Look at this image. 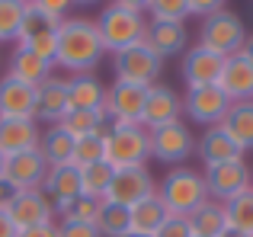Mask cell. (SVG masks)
<instances>
[{
    "label": "cell",
    "mask_w": 253,
    "mask_h": 237,
    "mask_svg": "<svg viewBox=\"0 0 253 237\" xmlns=\"http://www.w3.org/2000/svg\"><path fill=\"white\" fill-rule=\"evenodd\" d=\"M106 48L99 39L96 19L90 16H64L58 23V51L55 64H61L64 71L74 74H93L96 64L103 61Z\"/></svg>",
    "instance_id": "cell-1"
},
{
    "label": "cell",
    "mask_w": 253,
    "mask_h": 237,
    "mask_svg": "<svg viewBox=\"0 0 253 237\" xmlns=\"http://www.w3.org/2000/svg\"><path fill=\"white\" fill-rule=\"evenodd\" d=\"M96 29L103 39V48L119 55L125 48L141 45L144 29H148V16H144V3H131V0H119V3L103 6L96 16Z\"/></svg>",
    "instance_id": "cell-2"
},
{
    "label": "cell",
    "mask_w": 253,
    "mask_h": 237,
    "mask_svg": "<svg viewBox=\"0 0 253 237\" xmlns=\"http://www.w3.org/2000/svg\"><path fill=\"white\" fill-rule=\"evenodd\" d=\"M157 199L164 202L170 215L189 218L202 202H209V186L205 176L192 167H173L161 183H157Z\"/></svg>",
    "instance_id": "cell-3"
},
{
    "label": "cell",
    "mask_w": 253,
    "mask_h": 237,
    "mask_svg": "<svg viewBox=\"0 0 253 237\" xmlns=\"http://www.w3.org/2000/svg\"><path fill=\"white\" fill-rule=\"evenodd\" d=\"M106 154L103 160L112 170H128V167H144L151 157L148 131L141 125H122L109 118V135H106Z\"/></svg>",
    "instance_id": "cell-4"
},
{
    "label": "cell",
    "mask_w": 253,
    "mask_h": 237,
    "mask_svg": "<svg viewBox=\"0 0 253 237\" xmlns=\"http://www.w3.org/2000/svg\"><path fill=\"white\" fill-rule=\"evenodd\" d=\"M244 42H247V26H244V19L237 16V13H231V10L211 13V16H205L202 26H199V45L209 48V51H215V55H221V58L241 55Z\"/></svg>",
    "instance_id": "cell-5"
},
{
    "label": "cell",
    "mask_w": 253,
    "mask_h": 237,
    "mask_svg": "<svg viewBox=\"0 0 253 237\" xmlns=\"http://www.w3.org/2000/svg\"><path fill=\"white\" fill-rule=\"evenodd\" d=\"M148 144H151V157L161 163H183L186 157L196 154V135L192 128L179 118V122L161 125V128L148 131Z\"/></svg>",
    "instance_id": "cell-6"
},
{
    "label": "cell",
    "mask_w": 253,
    "mask_h": 237,
    "mask_svg": "<svg viewBox=\"0 0 253 237\" xmlns=\"http://www.w3.org/2000/svg\"><path fill=\"white\" fill-rule=\"evenodd\" d=\"M112 68H116V80H122V83L154 87L161 71H164V61L141 42V45H135V48H125V51H119V55H112Z\"/></svg>",
    "instance_id": "cell-7"
},
{
    "label": "cell",
    "mask_w": 253,
    "mask_h": 237,
    "mask_svg": "<svg viewBox=\"0 0 253 237\" xmlns=\"http://www.w3.org/2000/svg\"><path fill=\"white\" fill-rule=\"evenodd\" d=\"M205 186H209V199L215 202H231L234 196L253 189V173L247 167V160H228L218 167H205Z\"/></svg>",
    "instance_id": "cell-8"
},
{
    "label": "cell",
    "mask_w": 253,
    "mask_h": 237,
    "mask_svg": "<svg viewBox=\"0 0 253 237\" xmlns=\"http://www.w3.org/2000/svg\"><path fill=\"white\" fill-rule=\"evenodd\" d=\"M157 196V183L151 176L148 167H128V170H116L109 183V193H106L103 202H112V205H122V208H131L138 202Z\"/></svg>",
    "instance_id": "cell-9"
},
{
    "label": "cell",
    "mask_w": 253,
    "mask_h": 237,
    "mask_svg": "<svg viewBox=\"0 0 253 237\" xmlns=\"http://www.w3.org/2000/svg\"><path fill=\"white\" fill-rule=\"evenodd\" d=\"M228 109H231V100L224 96V90L218 83L215 87H189L183 96V116H189L196 125H205V128L221 125Z\"/></svg>",
    "instance_id": "cell-10"
},
{
    "label": "cell",
    "mask_w": 253,
    "mask_h": 237,
    "mask_svg": "<svg viewBox=\"0 0 253 237\" xmlns=\"http://www.w3.org/2000/svg\"><path fill=\"white\" fill-rule=\"evenodd\" d=\"M148 90L151 87H135V83L116 80L112 87H106V106H103L106 116L112 122H122V125H141Z\"/></svg>",
    "instance_id": "cell-11"
},
{
    "label": "cell",
    "mask_w": 253,
    "mask_h": 237,
    "mask_svg": "<svg viewBox=\"0 0 253 237\" xmlns=\"http://www.w3.org/2000/svg\"><path fill=\"white\" fill-rule=\"evenodd\" d=\"M45 173H48V163L39 154V148L23 151V154H13L3 160V180L10 183L16 193H29V189H42Z\"/></svg>",
    "instance_id": "cell-12"
},
{
    "label": "cell",
    "mask_w": 253,
    "mask_h": 237,
    "mask_svg": "<svg viewBox=\"0 0 253 237\" xmlns=\"http://www.w3.org/2000/svg\"><path fill=\"white\" fill-rule=\"evenodd\" d=\"M228 58L215 55V51L202 48V45H192L183 55V80L186 87H215L221 80V71Z\"/></svg>",
    "instance_id": "cell-13"
},
{
    "label": "cell",
    "mask_w": 253,
    "mask_h": 237,
    "mask_svg": "<svg viewBox=\"0 0 253 237\" xmlns=\"http://www.w3.org/2000/svg\"><path fill=\"white\" fill-rule=\"evenodd\" d=\"M179 116H183V100L173 93V87H167V83H154V87L148 90V100H144L141 128L144 131L161 128V125L179 122Z\"/></svg>",
    "instance_id": "cell-14"
},
{
    "label": "cell",
    "mask_w": 253,
    "mask_h": 237,
    "mask_svg": "<svg viewBox=\"0 0 253 237\" xmlns=\"http://www.w3.org/2000/svg\"><path fill=\"white\" fill-rule=\"evenodd\" d=\"M6 215H10V221L16 225V231H26V228L48 225V221L55 218V208L45 199L42 189H29V193H16V199L10 202Z\"/></svg>",
    "instance_id": "cell-15"
},
{
    "label": "cell",
    "mask_w": 253,
    "mask_h": 237,
    "mask_svg": "<svg viewBox=\"0 0 253 237\" xmlns=\"http://www.w3.org/2000/svg\"><path fill=\"white\" fill-rule=\"evenodd\" d=\"M196 154L205 167H218V163H228V160H244L241 144L228 135L224 125H211V128L202 131V138L196 141Z\"/></svg>",
    "instance_id": "cell-16"
},
{
    "label": "cell",
    "mask_w": 253,
    "mask_h": 237,
    "mask_svg": "<svg viewBox=\"0 0 253 237\" xmlns=\"http://www.w3.org/2000/svg\"><path fill=\"white\" fill-rule=\"evenodd\" d=\"M42 193H45V199L51 202V208H55V215H58L68 202H74L77 196H81V170H77L74 163L48 167L45 183H42Z\"/></svg>",
    "instance_id": "cell-17"
},
{
    "label": "cell",
    "mask_w": 253,
    "mask_h": 237,
    "mask_svg": "<svg viewBox=\"0 0 253 237\" xmlns=\"http://www.w3.org/2000/svg\"><path fill=\"white\" fill-rule=\"evenodd\" d=\"M0 118H36V87L10 74L0 77Z\"/></svg>",
    "instance_id": "cell-18"
},
{
    "label": "cell",
    "mask_w": 253,
    "mask_h": 237,
    "mask_svg": "<svg viewBox=\"0 0 253 237\" xmlns=\"http://www.w3.org/2000/svg\"><path fill=\"white\" fill-rule=\"evenodd\" d=\"M42 141V128L36 118H0V154L13 157L23 151L39 148Z\"/></svg>",
    "instance_id": "cell-19"
},
{
    "label": "cell",
    "mask_w": 253,
    "mask_h": 237,
    "mask_svg": "<svg viewBox=\"0 0 253 237\" xmlns=\"http://www.w3.org/2000/svg\"><path fill=\"white\" fill-rule=\"evenodd\" d=\"M141 42L164 61V58H173L179 51H186L189 32H186L183 23H157V19H148V29H144Z\"/></svg>",
    "instance_id": "cell-20"
},
{
    "label": "cell",
    "mask_w": 253,
    "mask_h": 237,
    "mask_svg": "<svg viewBox=\"0 0 253 237\" xmlns=\"http://www.w3.org/2000/svg\"><path fill=\"white\" fill-rule=\"evenodd\" d=\"M218 87L224 90V96H228L231 103H247V100H253V64L244 55L228 58V61H224V71H221Z\"/></svg>",
    "instance_id": "cell-21"
},
{
    "label": "cell",
    "mask_w": 253,
    "mask_h": 237,
    "mask_svg": "<svg viewBox=\"0 0 253 237\" xmlns=\"http://www.w3.org/2000/svg\"><path fill=\"white\" fill-rule=\"evenodd\" d=\"M68 113V80L51 74L45 83L36 87V118L58 125Z\"/></svg>",
    "instance_id": "cell-22"
},
{
    "label": "cell",
    "mask_w": 253,
    "mask_h": 237,
    "mask_svg": "<svg viewBox=\"0 0 253 237\" xmlns=\"http://www.w3.org/2000/svg\"><path fill=\"white\" fill-rule=\"evenodd\" d=\"M58 125H61L74 141L90 138V135H99L106 141V135H109V116H106V109H68Z\"/></svg>",
    "instance_id": "cell-23"
},
{
    "label": "cell",
    "mask_w": 253,
    "mask_h": 237,
    "mask_svg": "<svg viewBox=\"0 0 253 237\" xmlns=\"http://www.w3.org/2000/svg\"><path fill=\"white\" fill-rule=\"evenodd\" d=\"M51 68H55L51 61H45V58H39L36 51L16 45V51L10 55V71H6V74L16 77V80H23V83H29V87H39V83H45L51 77Z\"/></svg>",
    "instance_id": "cell-24"
},
{
    "label": "cell",
    "mask_w": 253,
    "mask_h": 237,
    "mask_svg": "<svg viewBox=\"0 0 253 237\" xmlns=\"http://www.w3.org/2000/svg\"><path fill=\"white\" fill-rule=\"evenodd\" d=\"M106 87L96 74H74L68 80V109H103Z\"/></svg>",
    "instance_id": "cell-25"
},
{
    "label": "cell",
    "mask_w": 253,
    "mask_h": 237,
    "mask_svg": "<svg viewBox=\"0 0 253 237\" xmlns=\"http://www.w3.org/2000/svg\"><path fill=\"white\" fill-rule=\"evenodd\" d=\"M167 218H170V212L164 208V202L157 199V196H151V199H144V202H138V205H131V208H128L131 234L154 237V234H157V228H161Z\"/></svg>",
    "instance_id": "cell-26"
},
{
    "label": "cell",
    "mask_w": 253,
    "mask_h": 237,
    "mask_svg": "<svg viewBox=\"0 0 253 237\" xmlns=\"http://www.w3.org/2000/svg\"><path fill=\"white\" fill-rule=\"evenodd\" d=\"M39 154L45 157L48 167H64L74 157V138L61 128V125H51L42 131V141H39Z\"/></svg>",
    "instance_id": "cell-27"
},
{
    "label": "cell",
    "mask_w": 253,
    "mask_h": 237,
    "mask_svg": "<svg viewBox=\"0 0 253 237\" xmlns=\"http://www.w3.org/2000/svg\"><path fill=\"white\" fill-rule=\"evenodd\" d=\"M186 221H189L192 237H218V234L224 231V228H228V218H224V205H221V202H215V199L202 202V205H199Z\"/></svg>",
    "instance_id": "cell-28"
},
{
    "label": "cell",
    "mask_w": 253,
    "mask_h": 237,
    "mask_svg": "<svg viewBox=\"0 0 253 237\" xmlns=\"http://www.w3.org/2000/svg\"><path fill=\"white\" fill-rule=\"evenodd\" d=\"M221 125L228 128V135L241 144L244 154L253 151V100H247V103H231V109H228V116H224Z\"/></svg>",
    "instance_id": "cell-29"
},
{
    "label": "cell",
    "mask_w": 253,
    "mask_h": 237,
    "mask_svg": "<svg viewBox=\"0 0 253 237\" xmlns=\"http://www.w3.org/2000/svg\"><path fill=\"white\" fill-rule=\"evenodd\" d=\"M61 19H51L48 13L39 10V3H26V13H23V23H19V32H16V42L19 45H29L32 39L45 36V32H55Z\"/></svg>",
    "instance_id": "cell-30"
},
{
    "label": "cell",
    "mask_w": 253,
    "mask_h": 237,
    "mask_svg": "<svg viewBox=\"0 0 253 237\" xmlns=\"http://www.w3.org/2000/svg\"><path fill=\"white\" fill-rule=\"evenodd\" d=\"M112 176H116V170H112L106 160L90 163V167H81V196H90V199L103 202L106 193H109Z\"/></svg>",
    "instance_id": "cell-31"
},
{
    "label": "cell",
    "mask_w": 253,
    "mask_h": 237,
    "mask_svg": "<svg viewBox=\"0 0 253 237\" xmlns=\"http://www.w3.org/2000/svg\"><path fill=\"white\" fill-rule=\"evenodd\" d=\"M96 231H99V237H125L131 231L128 208L103 202V205H99V215H96Z\"/></svg>",
    "instance_id": "cell-32"
},
{
    "label": "cell",
    "mask_w": 253,
    "mask_h": 237,
    "mask_svg": "<svg viewBox=\"0 0 253 237\" xmlns=\"http://www.w3.org/2000/svg\"><path fill=\"white\" fill-rule=\"evenodd\" d=\"M224 218H228L231 228L253 234V189L234 196L231 202H224Z\"/></svg>",
    "instance_id": "cell-33"
},
{
    "label": "cell",
    "mask_w": 253,
    "mask_h": 237,
    "mask_svg": "<svg viewBox=\"0 0 253 237\" xmlns=\"http://www.w3.org/2000/svg\"><path fill=\"white\" fill-rule=\"evenodd\" d=\"M144 16L157 19V23H186L189 13V0H151L144 3Z\"/></svg>",
    "instance_id": "cell-34"
},
{
    "label": "cell",
    "mask_w": 253,
    "mask_h": 237,
    "mask_svg": "<svg viewBox=\"0 0 253 237\" xmlns=\"http://www.w3.org/2000/svg\"><path fill=\"white\" fill-rule=\"evenodd\" d=\"M99 199H90V196H77L74 202L61 208V221H81V225H96V215H99Z\"/></svg>",
    "instance_id": "cell-35"
},
{
    "label": "cell",
    "mask_w": 253,
    "mask_h": 237,
    "mask_svg": "<svg viewBox=\"0 0 253 237\" xmlns=\"http://www.w3.org/2000/svg\"><path fill=\"white\" fill-rule=\"evenodd\" d=\"M23 13H26L23 0H0V42L16 39L19 23H23Z\"/></svg>",
    "instance_id": "cell-36"
},
{
    "label": "cell",
    "mask_w": 253,
    "mask_h": 237,
    "mask_svg": "<svg viewBox=\"0 0 253 237\" xmlns=\"http://www.w3.org/2000/svg\"><path fill=\"white\" fill-rule=\"evenodd\" d=\"M106 154V144L99 135H90V138H81V141H74V157H71V163H74L77 170L81 167H90V163H99Z\"/></svg>",
    "instance_id": "cell-37"
},
{
    "label": "cell",
    "mask_w": 253,
    "mask_h": 237,
    "mask_svg": "<svg viewBox=\"0 0 253 237\" xmlns=\"http://www.w3.org/2000/svg\"><path fill=\"white\" fill-rule=\"evenodd\" d=\"M154 237H192V231H189V221H186V218H179V215H170V218L164 221L161 228H157Z\"/></svg>",
    "instance_id": "cell-38"
},
{
    "label": "cell",
    "mask_w": 253,
    "mask_h": 237,
    "mask_svg": "<svg viewBox=\"0 0 253 237\" xmlns=\"http://www.w3.org/2000/svg\"><path fill=\"white\" fill-rule=\"evenodd\" d=\"M58 237H99L96 225H81V221H61Z\"/></svg>",
    "instance_id": "cell-39"
},
{
    "label": "cell",
    "mask_w": 253,
    "mask_h": 237,
    "mask_svg": "<svg viewBox=\"0 0 253 237\" xmlns=\"http://www.w3.org/2000/svg\"><path fill=\"white\" fill-rule=\"evenodd\" d=\"M218 10H224V3L221 0H189V13L192 16H211V13H218Z\"/></svg>",
    "instance_id": "cell-40"
},
{
    "label": "cell",
    "mask_w": 253,
    "mask_h": 237,
    "mask_svg": "<svg viewBox=\"0 0 253 237\" xmlns=\"http://www.w3.org/2000/svg\"><path fill=\"white\" fill-rule=\"evenodd\" d=\"M39 10L48 13L51 19H64V13L71 10V3L68 0H39Z\"/></svg>",
    "instance_id": "cell-41"
},
{
    "label": "cell",
    "mask_w": 253,
    "mask_h": 237,
    "mask_svg": "<svg viewBox=\"0 0 253 237\" xmlns=\"http://www.w3.org/2000/svg\"><path fill=\"white\" fill-rule=\"evenodd\" d=\"M16 237H58V225L48 221V225H39V228H26V231H19Z\"/></svg>",
    "instance_id": "cell-42"
},
{
    "label": "cell",
    "mask_w": 253,
    "mask_h": 237,
    "mask_svg": "<svg viewBox=\"0 0 253 237\" xmlns=\"http://www.w3.org/2000/svg\"><path fill=\"white\" fill-rule=\"evenodd\" d=\"M16 199V189L10 186V183L3 180V176H0V212H6V208H10V202Z\"/></svg>",
    "instance_id": "cell-43"
},
{
    "label": "cell",
    "mask_w": 253,
    "mask_h": 237,
    "mask_svg": "<svg viewBox=\"0 0 253 237\" xmlns=\"http://www.w3.org/2000/svg\"><path fill=\"white\" fill-rule=\"evenodd\" d=\"M19 231H16V225L10 221V215L6 212H0V237H16Z\"/></svg>",
    "instance_id": "cell-44"
},
{
    "label": "cell",
    "mask_w": 253,
    "mask_h": 237,
    "mask_svg": "<svg viewBox=\"0 0 253 237\" xmlns=\"http://www.w3.org/2000/svg\"><path fill=\"white\" fill-rule=\"evenodd\" d=\"M241 55L247 58V61L253 64V36H247V42H244V48H241Z\"/></svg>",
    "instance_id": "cell-45"
},
{
    "label": "cell",
    "mask_w": 253,
    "mask_h": 237,
    "mask_svg": "<svg viewBox=\"0 0 253 237\" xmlns=\"http://www.w3.org/2000/svg\"><path fill=\"white\" fill-rule=\"evenodd\" d=\"M218 237H253V234H247V231H237V228H231V225H228V228H224V231L218 234Z\"/></svg>",
    "instance_id": "cell-46"
},
{
    "label": "cell",
    "mask_w": 253,
    "mask_h": 237,
    "mask_svg": "<svg viewBox=\"0 0 253 237\" xmlns=\"http://www.w3.org/2000/svg\"><path fill=\"white\" fill-rule=\"evenodd\" d=\"M3 160H6V157H3V154H0V176H3Z\"/></svg>",
    "instance_id": "cell-47"
},
{
    "label": "cell",
    "mask_w": 253,
    "mask_h": 237,
    "mask_svg": "<svg viewBox=\"0 0 253 237\" xmlns=\"http://www.w3.org/2000/svg\"><path fill=\"white\" fill-rule=\"evenodd\" d=\"M125 237H144V234H131V231H128V234H125Z\"/></svg>",
    "instance_id": "cell-48"
}]
</instances>
